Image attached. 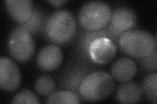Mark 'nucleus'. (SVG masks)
Wrapping results in <instances>:
<instances>
[{"instance_id": "nucleus-14", "label": "nucleus", "mask_w": 157, "mask_h": 104, "mask_svg": "<svg viewBox=\"0 0 157 104\" xmlns=\"http://www.w3.org/2000/svg\"><path fill=\"white\" fill-rule=\"evenodd\" d=\"M143 92L140 84L128 81L118 87L116 100L121 103H135L140 101Z\"/></svg>"}, {"instance_id": "nucleus-9", "label": "nucleus", "mask_w": 157, "mask_h": 104, "mask_svg": "<svg viewBox=\"0 0 157 104\" xmlns=\"http://www.w3.org/2000/svg\"><path fill=\"white\" fill-rule=\"evenodd\" d=\"M62 60L63 53L60 48L56 45H48L39 52L37 64L41 70L51 72L58 68Z\"/></svg>"}, {"instance_id": "nucleus-5", "label": "nucleus", "mask_w": 157, "mask_h": 104, "mask_svg": "<svg viewBox=\"0 0 157 104\" xmlns=\"http://www.w3.org/2000/svg\"><path fill=\"white\" fill-rule=\"evenodd\" d=\"M8 49L10 55L17 61L25 63L30 60L36 49L31 32L21 26L14 28L9 38Z\"/></svg>"}, {"instance_id": "nucleus-6", "label": "nucleus", "mask_w": 157, "mask_h": 104, "mask_svg": "<svg viewBox=\"0 0 157 104\" xmlns=\"http://www.w3.org/2000/svg\"><path fill=\"white\" fill-rule=\"evenodd\" d=\"M117 45L111 39L105 37L93 40L88 48L92 62L99 64L109 63L116 55Z\"/></svg>"}, {"instance_id": "nucleus-1", "label": "nucleus", "mask_w": 157, "mask_h": 104, "mask_svg": "<svg viewBox=\"0 0 157 104\" xmlns=\"http://www.w3.org/2000/svg\"><path fill=\"white\" fill-rule=\"evenodd\" d=\"M115 88L113 78L105 72H90L83 79L78 94L85 101L94 102L105 100Z\"/></svg>"}, {"instance_id": "nucleus-12", "label": "nucleus", "mask_w": 157, "mask_h": 104, "mask_svg": "<svg viewBox=\"0 0 157 104\" xmlns=\"http://www.w3.org/2000/svg\"><path fill=\"white\" fill-rule=\"evenodd\" d=\"M136 72V63L127 57L118 59L111 67L112 77L120 83H126L132 80Z\"/></svg>"}, {"instance_id": "nucleus-20", "label": "nucleus", "mask_w": 157, "mask_h": 104, "mask_svg": "<svg viewBox=\"0 0 157 104\" xmlns=\"http://www.w3.org/2000/svg\"><path fill=\"white\" fill-rule=\"evenodd\" d=\"M156 48L149 56L141 59V65L145 70L148 72H155L156 66Z\"/></svg>"}, {"instance_id": "nucleus-13", "label": "nucleus", "mask_w": 157, "mask_h": 104, "mask_svg": "<svg viewBox=\"0 0 157 104\" xmlns=\"http://www.w3.org/2000/svg\"><path fill=\"white\" fill-rule=\"evenodd\" d=\"M88 68L84 64H79L72 67L63 76L61 83L62 87L78 93L81 83L91 70Z\"/></svg>"}, {"instance_id": "nucleus-10", "label": "nucleus", "mask_w": 157, "mask_h": 104, "mask_svg": "<svg viewBox=\"0 0 157 104\" xmlns=\"http://www.w3.org/2000/svg\"><path fill=\"white\" fill-rule=\"evenodd\" d=\"M110 22L115 29L122 33L135 27L137 18L135 13L131 9L120 7L112 12Z\"/></svg>"}, {"instance_id": "nucleus-2", "label": "nucleus", "mask_w": 157, "mask_h": 104, "mask_svg": "<svg viewBox=\"0 0 157 104\" xmlns=\"http://www.w3.org/2000/svg\"><path fill=\"white\" fill-rule=\"evenodd\" d=\"M77 23L74 16L67 10L54 12L46 22L45 31L47 38L57 44L70 42L76 32Z\"/></svg>"}, {"instance_id": "nucleus-3", "label": "nucleus", "mask_w": 157, "mask_h": 104, "mask_svg": "<svg viewBox=\"0 0 157 104\" xmlns=\"http://www.w3.org/2000/svg\"><path fill=\"white\" fill-rule=\"evenodd\" d=\"M118 44L128 56L142 58L149 56L156 48V37L144 30H129L120 34Z\"/></svg>"}, {"instance_id": "nucleus-21", "label": "nucleus", "mask_w": 157, "mask_h": 104, "mask_svg": "<svg viewBox=\"0 0 157 104\" xmlns=\"http://www.w3.org/2000/svg\"><path fill=\"white\" fill-rule=\"evenodd\" d=\"M67 2V0H49V1H47L48 3H51L55 7H59L63 5L66 3Z\"/></svg>"}, {"instance_id": "nucleus-16", "label": "nucleus", "mask_w": 157, "mask_h": 104, "mask_svg": "<svg viewBox=\"0 0 157 104\" xmlns=\"http://www.w3.org/2000/svg\"><path fill=\"white\" fill-rule=\"evenodd\" d=\"M142 92L147 100L157 103V74H151L147 76L142 83Z\"/></svg>"}, {"instance_id": "nucleus-19", "label": "nucleus", "mask_w": 157, "mask_h": 104, "mask_svg": "<svg viewBox=\"0 0 157 104\" xmlns=\"http://www.w3.org/2000/svg\"><path fill=\"white\" fill-rule=\"evenodd\" d=\"M38 98L33 92L24 89L17 95L14 96L13 99L12 103H39Z\"/></svg>"}, {"instance_id": "nucleus-4", "label": "nucleus", "mask_w": 157, "mask_h": 104, "mask_svg": "<svg viewBox=\"0 0 157 104\" xmlns=\"http://www.w3.org/2000/svg\"><path fill=\"white\" fill-rule=\"evenodd\" d=\"M112 11L107 3L101 1H91L85 3L78 14V22L87 31H95L109 23Z\"/></svg>"}, {"instance_id": "nucleus-17", "label": "nucleus", "mask_w": 157, "mask_h": 104, "mask_svg": "<svg viewBox=\"0 0 157 104\" xmlns=\"http://www.w3.org/2000/svg\"><path fill=\"white\" fill-rule=\"evenodd\" d=\"M36 91L41 96H50L56 88V83L54 79L47 75L39 77L35 83Z\"/></svg>"}, {"instance_id": "nucleus-11", "label": "nucleus", "mask_w": 157, "mask_h": 104, "mask_svg": "<svg viewBox=\"0 0 157 104\" xmlns=\"http://www.w3.org/2000/svg\"><path fill=\"white\" fill-rule=\"evenodd\" d=\"M5 3L9 15L19 23H26L32 15L33 7L30 0H7Z\"/></svg>"}, {"instance_id": "nucleus-8", "label": "nucleus", "mask_w": 157, "mask_h": 104, "mask_svg": "<svg viewBox=\"0 0 157 104\" xmlns=\"http://www.w3.org/2000/svg\"><path fill=\"white\" fill-rule=\"evenodd\" d=\"M121 33L117 31L111 26V24H108L107 27L103 28L100 30L90 31H86L82 32L80 37H78L77 41V50L78 54L84 58L85 60H87L89 62H92L88 53V48L90 44L94 39L105 37L109 38L115 43H118V38H119Z\"/></svg>"}, {"instance_id": "nucleus-18", "label": "nucleus", "mask_w": 157, "mask_h": 104, "mask_svg": "<svg viewBox=\"0 0 157 104\" xmlns=\"http://www.w3.org/2000/svg\"><path fill=\"white\" fill-rule=\"evenodd\" d=\"M44 16L41 10L37 8L33 9L31 18L26 23L21 24V26L25 27L32 33H37L41 31L43 26Z\"/></svg>"}, {"instance_id": "nucleus-15", "label": "nucleus", "mask_w": 157, "mask_h": 104, "mask_svg": "<svg viewBox=\"0 0 157 104\" xmlns=\"http://www.w3.org/2000/svg\"><path fill=\"white\" fill-rule=\"evenodd\" d=\"M47 103H80L81 99L77 93L70 91H60L56 92H53L50 96H48Z\"/></svg>"}, {"instance_id": "nucleus-7", "label": "nucleus", "mask_w": 157, "mask_h": 104, "mask_svg": "<svg viewBox=\"0 0 157 104\" xmlns=\"http://www.w3.org/2000/svg\"><path fill=\"white\" fill-rule=\"evenodd\" d=\"M21 83V74L17 64L6 57L0 58V87L3 91H17Z\"/></svg>"}]
</instances>
